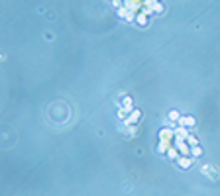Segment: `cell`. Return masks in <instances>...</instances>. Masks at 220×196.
Segmentation results:
<instances>
[{"mask_svg": "<svg viewBox=\"0 0 220 196\" xmlns=\"http://www.w3.org/2000/svg\"><path fill=\"white\" fill-rule=\"evenodd\" d=\"M139 114H142L139 110H134V112L124 120V124H126V126H130V124H134V122H138V120H139Z\"/></svg>", "mask_w": 220, "mask_h": 196, "instance_id": "6da1fadb", "label": "cell"}, {"mask_svg": "<svg viewBox=\"0 0 220 196\" xmlns=\"http://www.w3.org/2000/svg\"><path fill=\"white\" fill-rule=\"evenodd\" d=\"M202 173H210L212 174V178H218V171H216V169H214V167H210V165H205V167H202Z\"/></svg>", "mask_w": 220, "mask_h": 196, "instance_id": "7a4b0ae2", "label": "cell"}, {"mask_svg": "<svg viewBox=\"0 0 220 196\" xmlns=\"http://www.w3.org/2000/svg\"><path fill=\"white\" fill-rule=\"evenodd\" d=\"M179 165L183 167V169H189L191 165H193V157L189 159V157H183V159H179Z\"/></svg>", "mask_w": 220, "mask_h": 196, "instance_id": "3957f363", "label": "cell"}, {"mask_svg": "<svg viewBox=\"0 0 220 196\" xmlns=\"http://www.w3.org/2000/svg\"><path fill=\"white\" fill-rule=\"evenodd\" d=\"M179 122L185 124V126H191V128L195 126V118H191V116H189V118H179Z\"/></svg>", "mask_w": 220, "mask_h": 196, "instance_id": "277c9868", "label": "cell"}, {"mask_svg": "<svg viewBox=\"0 0 220 196\" xmlns=\"http://www.w3.org/2000/svg\"><path fill=\"white\" fill-rule=\"evenodd\" d=\"M181 116H179V112H177V110H171L169 112V120H179Z\"/></svg>", "mask_w": 220, "mask_h": 196, "instance_id": "5b68a950", "label": "cell"}]
</instances>
